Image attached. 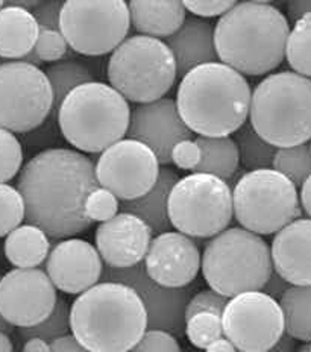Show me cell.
I'll list each match as a JSON object with an SVG mask.
<instances>
[{
    "mask_svg": "<svg viewBox=\"0 0 311 352\" xmlns=\"http://www.w3.org/2000/svg\"><path fill=\"white\" fill-rule=\"evenodd\" d=\"M99 187L96 166L84 153L64 148L36 153L20 170L17 190L23 196L26 222L49 239L64 240L90 228L85 201Z\"/></svg>",
    "mask_w": 311,
    "mask_h": 352,
    "instance_id": "cell-1",
    "label": "cell"
},
{
    "mask_svg": "<svg viewBox=\"0 0 311 352\" xmlns=\"http://www.w3.org/2000/svg\"><path fill=\"white\" fill-rule=\"evenodd\" d=\"M288 20L266 2H237L214 25L219 61L248 76L278 69L286 58Z\"/></svg>",
    "mask_w": 311,
    "mask_h": 352,
    "instance_id": "cell-2",
    "label": "cell"
},
{
    "mask_svg": "<svg viewBox=\"0 0 311 352\" xmlns=\"http://www.w3.org/2000/svg\"><path fill=\"white\" fill-rule=\"evenodd\" d=\"M253 90L242 73L224 63L190 70L176 90V107L199 137H229L249 119Z\"/></svg>",
    "mask_w": 311,
    "mask_h": 352,
    "instance_id": "cell-3",
    "label": "cell"
},
{
    "mask_svg": "<svg viewBox=\"0 0 311 352\" xmlns=\"http://www.w3.org/2000/svg\"><path fill=\"white\" fill-rule=\"evenodd\" d=\"M70 331L90 352H129L147 331V313L129 285L102 281L72 304Z\"/></svg>",
    "mask_w": 311,
    "mask_h": 352,
    "instance_id": "cell-4",
    "label": "cell"
},
{
    "mask_svg": "<svg viewBox=\"0 0 311 352\" xmlns=\"http://www.w3.org/2000/svg\"><path fill=\"white\" fill-rule=\"evenodd\" d=\"M129 120V102L98 80L75 88L56 116L63 137L81 153H102L123 140Z\"/></svg>",
    "mask_w": 311,
    "mask_h": 352,
    "instance_id": "cell-5",
    "label": "cell"
},
{
    "mask_svg": "<svg viewBox=\"0 0 311 352\" xmlns=\"http://www.w3.org/2000/svg\"><path fill=\"white\" fill-rule=\"evenodd\" d=\"M249 123L273 148L311 140V79L294 72L270 73L250 98Z\"/></svg>",
    "mask_w": 311,
    "mask_h": 352,
    "instance_id": "cell-6",
    "label": "cell"
},
{
    "mask_svg": "<svg viewBox=\"0 0 311 352\" xmlns=\"http://www.w3.org/2000/svg\"><path fill=\"white\" fill-rule=\"evenodd\" d=\"M201 269L210 289L226 298L261 292L273 272L270 246L261 236L233 226L205 245Z\"/></svg>",
    "mask_w": 311,
    "mask_h": 352,
    "instance_id": "cell-7",
    "label": "cell"
},
{
    "mask_svg": "<svg viewBox=\"0 0 311 352\" xmlns=\"http://www.w3.org/2000/svg\"><path fill=\"white\" fill-rule=\"evenodd\" d=\"M107 75L109 85L125 99L142 105L166 98L178 72L172 50L164 41L137 34L111 54Z\"/></svg>",
    "mask_w": 311,
    "mask_h": 352,
    "instance_id": "cell-8",
    "label": "cell"
},
{
    "mask_svg": "<svg viewBox=\"0 0 311 352\" xmlns=\"http://www.w3.org/2000/svg\"><path fill=\"white\" fill-rule=\"evenodd\" d=\"M234 217L257 236H272L301 216L298 188L273 168L250 170L233 188Z\"/></svg>",
    "mask_w": 311,
    "mask_h": 352,
    "instance_id": "cell-9",
    "label": "cell"
},
{
    "mask_svg": "<svg viewBox=\"0 0 311 352\" xmlns=\"http://www.w3.org/2000/svg\"><path fill=\"white\" fill-rule=\"evenodd\" d=\"M173 228L191 239H213L225 231L234 217L233 188L208 173L184 176L169 197Z\"/></svg>",
    "mask_w": 311,
    "mask_h": 352,
    "instance_id": "cell-10",
    "label": "cell"
},
{
    "mask_svg": "<svg viewBox=\"0 0 311 352\" xmlns=\"http://www.w3.org/2000/svg\"><path fill=\"white\" fill-rule=\"evenodd\" d=\"M129 6L125 0H67L59 31L69 47L85 56L113 54L128 38Z\"/></svg>",
    "mask_w": 311,
    "mask_h": 352,
    "instance_id": "cell-11",
    "label": "cell"
},
{
    "mask_svg": "<svg viewBox=\"0 0 311 352\" xmlns=\"http://www.w3.org/2000/svg\"><path fill=\"white\" fill-rule=\"evenodd\" d=\"M52 107L50 82L40 67L23 61L0 64V128L31 132L47 120Z\"/></svg>",
    "mask_w": 311,
    "mask_h": 352,
    "instance_id": "cell-12",
    "label": "cell"
},
{
    "mask_svg": "<svg viewBox=\"0 0 311 352\" xmlns=\"http://www.w3.org/2000/svg\"><path fill=\"white\" fill-rule=\"evenodd\" d=\"M224 336L242 352H269L286 333L284 314L277 299L264 292L229 298L222 314Z\"/></svg>",
    "mask_w": 311,
    "mask_h": 352,
    "instance_id": "cell-13",
    "label": "cell"
},
{
    "mask_svg": "<svg viewBox=\"0 0 311 352\" xmlns=\"http://www.w3.org/2000/svg\"><path fill=\"white\" fill-rule=\"evenodd\" d=\"M160 161L146 144L123 138L100 153L96 163L99 187L109 190L118 201H134L157 184Z\"/></svg>",
    "mask_w": 311,
    "mask_h": 352,
    "instance_id": "cell-14",
    "label": "cell"
},
{
    "mask_svg": "<svg viewBox=\"0 0 311 352\" xmlns=\"http://www.w3.org/2000/svg\"><path fill=\"white\" fill-rule=\"evenodd\" d=\"M58 293L44 270L12 269L0 280V314L17 328H31L54 311Z\"/></svg>",
    "mask_w": 311,
    "mask_h": 352,
    "instance_id": "cell-15",
    "label": "cell"
},
{
    "mask_svg": "<svg viewBox=\"0 0 311 352\" xmlns=\"http://www.w3.org/2000/svg\"><path fill=\"white\" fill-rule=\"evenodd\" d=\"M102 281L127 284L134 289L147 313V329H162L181 336L185 329V308L193 290L189 287L170 289L155 283L147 275L144 264L128 269L103 267Z\"/></svg>",
    "mask_w": 311,
    "mask_h": 352,
    "instance_id": "cell-16",
    "label": "cell"
},
{
    "mask_svg": "<svg viewBox=\"0 0 311 352\" xmlns=\"http://www.w3.org/2000/svg\"><path fill=\"white\" fill-rule=\"evenodd\" d=\"M127 135L146 144L157 155L160 164H170L175 146L190 140L193 132L181 119L175 99L162 98L132 109Z\"/></svg>",
    "mask_w": 311,
    "mask_h": 352,
    "instance_id": "cell-17",
    "label": "cell"
},
{
    "mask_svg": "<svg viewBox=\"0 0 311 352\" xmlns=\"http://www.w3.org/2000/svg\"><path fill=\"white\" fill-rule=\"evenodd\" d=\"M201 263L202 255L193 239L178 231H167L152 239L144 269L155 283L182 289L196 280Z\"/></svg>",
    "mask_w": 311,
    "mask_h": 352,
    "instance_id": "cell-18",
    "label": "cell"
},
{
    "mask_svg": "<svg viewBox=\"0 0 311 352\" xmlns=\"http://www.w3.org/2000/svg\"><path fill=\"white\" fill-rule=\"evenodd\" d=\"M103 261L96 246L83 239L59 240L46 261V274L56 290L81 295L102 280Z\"/></svg>",
    "mask_w": 311,
    "mask_h": 352,
    "instance_id": "cell-19",
    "label": "cell"
},
{
    "mask_svg": "<svg viewBox=\"0 0 311 352\" xmlns=\"http://www.w3.org/2000/svg\"><path fill=\"white\" fill-rule=\"evenodd\" d=\"M96 249L107 267L128 269L144 261L152 241V230L131 212H118L98 226Z\"/></svg>",
    "mask_w": 311,
    "mask_h": 352,
    "instance_id": "cell-20",
    "label": "cell"
},
{
    "mask_svg": "<svg viewBox=\"0 0 311 352\" xmlns=\"http://www.w3.org/2000/svg\"><path fill=\"white\" fill-rule=\"evenodd\" d=\"M273 272L292 285H311V219H296L272 240Z\"/></svg>",
    "mask_w": 311,
    "mask_h": 352,
    "instance_id": "cell-21",
    "label": "cell"
},
{
    "mask_svg": "<svg viewBox=\"0 0 311 352\" xmlns=\"http://www.w3.org/2000/svg\"><path fill=\"white\" fill-rule=\"evenodd\" d=\"M166 44L173 54L178 76L184 78L199 65L219 61L214 44V23L210 20L187 17L182 26L166 38Z\"/></svg>",
    "mask_w": 311,
    "mask_h": 352,
    "instance_id": "cell-22",
    "label": "cell"
},
{
    "mask_svg": "<svg viewBox=\"0 0 311 352\" xmlns=\"http://www.w3.org/2000/svg\"><path fill=\"white\" fill-rule=\"evenodd\" d=\"M131 23L140 35L169 38L187 19V11L178 0H132L128 3Z\"/></svg>",
    "mask_w": 311,
    "mask_h": 352,
    "instance_id": "cell-23",
    "label": "cell"
},
{
    "mask_svg": "<svg viewBox=\"0 0 311 352\" xmlns=\"http://www.w3.org/2000/svg\"><path fill=\"white\" fill-rule=\"evenodd\" d=\"M40 35L34 14L6 3L0 10V58L23 60L31 54Z\"/></svg>",
    "mask_w": 311,
    "mask_h": 352,
    "instance_id": "cell-24",
    "label": "cell"
},
{
    "mask_svg": "<svg viewBox=\"0 0 311 352\" xmlns=\"http://www.w3.org/2000/svg\"><path fill=\"white\" fill-rule=\"evenodd\" d=\"M180 179L181 178L176 172L161 168L157 184L138 199L122 202L120 210L144 220L155 234L170 231L172 223H170L169 217V197L172 193V188Z\"/></svg>",
    "mask_w": 311,
    "mask_h": 352,
    "instance_id": "cell-25",
    "label": "cell"
},
{
    "mask_svg": "<svg viewBox=\"0 0 311 352\" xmlns=\"http://www.w3.org/2000/svg\"><path fill=\"white\" fill-rule=\"evenodd\" d=\"M5 256L14 267L34 269L47 260L50 239L41 228L31 223L20 225L5 239Z\"/></svg>",
    "mask_w": 311,
    "mask_h": 352,
    "instance_id": "cell-26",
    "label": "cell"
},
{
    "mask_svg": "<svg viewBox=\"0 0 311 352\" xmlns=\"http://www.w3.org/2000/svg\"><path fill=\"white\" fill-rule=\"evenodd\" d=\"M196 144L201 149V163L196 173H208L229 181L239 170L240 157L234 138L231 137H197Z\"/></svg>",
    "mask_w": 311,
    "mask_h": 352,
    "instance_id": "cell-27",
    "label": "cell"
},
{
    "mask_svg": "<svg viewBox=\"0 0 311 352\" xmlns=\"http://www.w3.org/2000/svg\"><path fill=\"white\" fill-rule=\"evenodd\" d=\"M286 334L302 343L311 342V285H292L279 299Z\"/></svg>",
    "mask_w": 311,
    "mask_h": 352,
    "instance_id": "cell-28",
    "label": "cell"
},
{
    "mask_svg": "<svg viewBox=\"0 0 311 352\" xmlns=\"http://www.w3.org/2000/svg\"><path fill=\"white\" fill-rule=\"evenodd\" d=\"M50 82L52 94H54V107H52V117L58 116V109L64 99L75 90V88L94 82V76L90 69L78 61L65 60L47 65L44 70Z\"/></svg>",
    "mask_w": 311,
    "mask_h": 352,
    "instance_id": "cell-29",
    "label": "cell"
},
{
    "mask_svg": "<svg viewBox=\"0 0 311 352\" xmlns=\"http://www.w3.org/2000/svg\"><path fill=\"white\" fill-rule=\"evenodd\" d=\"M234 142L237 144V149H239L240 163L249 172L272 168L277 148H273L272 144L263 140L249 122L234 132Z\"/></svg>",
    "mask_w": 311,
    "mask_h": 352,
    "instance_id": "cell-30",
    "label": "cell"
},
{
    "mask_svg": "<svg viewBox=\"0 0 311 352\" xmlns=\"http://www.w3.org/2000/svg\"><path fill=\"white\" fill-rule=\"evenodd\" d=\"M286 58L294 73L311 79V16L293 25L287 38Z\"/></svg>",
    "mask_w": 311,
    "mask_h": 352,
    "instance_id": "cell-31",
    "label": "cell"
},
{
    "mask_svg": "<svg viewBox=\"0 0 311 352\" xmlns=\"http://www.w3.org/2000/svg\"><path fill=\"white\" fill-rule=\"evenodd\" d=\"M273 170L284 175L294 187H302L311 176V151L307 143L277 149L272 163Z\"/></svg>",
    "mask_w": 311,
    "mask_h": 352,
    "instance_id": "cell-32",
    "label": "cell"
},
{
    "mask_svg": "<svg viewBox=\"0 0 311 352\" xmlns=\"http://www.w3.org/2000/svg\"><path fill=\"white\" fill-rule=\"evenodd\" d=\"M70 331V305L64 298L58 296L56 305L50 316L41 322V324L31 328H20V336L23 339H31V337H40V339L52 343L59 337L67 336Z\"/></svg>",
    "mask_w": 311,
    "mask_h": 352,
    "instance_id": "cell-33",
    "label": "cell"
},
{
    "mask_svg": "<svg viewBox=\"0 0 311 352\" xmlns=\"http://www.w3.org/2000/svg\"><path fill=\"white\" fill-rule=\"evenodd\" d=\"M185 336L197 349H206L213 342L224 337L222 316L216 313L201 311L185 320Z\"/></svg>",
    "mask_w": 311,
    "mask_h": 352,
    "instance_id": "cell-34",
    "label": "cell"
},
{
    "mask_svg": "<svg viewBox=\"0 0 311 352\" xmlns=\"http://www.w3.org/2000/svg\"><path fill=\"white\" fill-rule=\"evenodd\" d=\"M26 219L23 196L16 187L0 184V237H6Z\"/></svg>",
    "mask_w": 311,
    "mask_h": 352,
    "instance_id": "cell-35",
    "label": "cell"
},
{
    "mask_svg": "<svg viewBox=\"0 0 311 352\" xmlns=\"http://www.w3.org/2000/svg\"><path fill=\"white\" fill-rule=\"evenodd\" d=\"M23 164V148L12 132L0 128V184L16 178Z\"/></svg>",
    "mask_w": 311,
    "mask_h": 352,
    "instance_id": "cell-36",
    "label": "cell"
},
{
    "mask_svg": "<svg viewBox=\"0 0 311 352\" xmlns=\"http://www.w3.org/2000/svg\"><path fill=\"white\" fill-rule=\"evenodd\" d=\"M118 210H120V202L117 196L103 187L94 188L85 201V214L93 223L107 222L118 214Z\"/></svg>",
    "mask_w": 311,
    "mask_h": 352,
    "instance_id": "cell-37",
    "label": "cell"
},
{
    "mask_svg": "<svg viewBox=\"0 0 311 352\" xmlns=\"http://www.w3.org/2000/svg\"><path fill=\"white\" fill-rule=\"evenodd\" d=\"M34 50L43 63L54 64L63 61V58L69 50V44L61 31H40Z\"/></svg>",
    "mask_w": 311,
    "mask_h": 352,
    "instance_id": "cell-38",
    "label": "cell"
},
{
    "mask_svg": "<svg viewBox=\"0 0 311 352\" xmlns=\"http://www.w3.org/2000/svg\"><path fill=\"white\" fill-rule=\"evenodd\" d=\"M228 300H229V298L220 295V293L214 292L213 289L197 292L196 295L190 298L187 308H185V320L201 311L216 313V314H219V316H222V314H224L225 307L228 304Z\"/></svg>",
    "mask_w": 311,
    "mask_h": 352,
    "instance_id": "cell-39",
    "label": "cell"
},
{
    "mask_svg": "<svg viewBox=\"0 0 311 352\" xmlns=\"http://www.w3.org/2000/svg\"><path fill=\"white\" fill-rule=\"evenodd\" d=\"M129 352H181L176 337L162 329H147Z\"/></svg>",
    "mask_w": 311,
    "mask_h": 352,
    "instance_id": "cell-40",
    "label": "cell"
},
{
    "mask_svg": "<svg viewBox=\"0 0 311 352\" xmlns=\"http://www.w3.org/2000/svg\"><path fill=\"white\" fill-rule=\"evenodd\" d=\"M187 12H191L199 19L222 17L237 3L234 0H193V2H182Z\"/></svg>",
    "mask_w": 311,
    "mask_h": 352,
    "instance_id": "cell-41",
    "label": "cell"
},
{
    "mask_svg": "<svg viewBox=\"0 0 311 352\" xmlns=\"http://www.w3.org/2000/svg\"><path fill=\"white\" fill-rule=\"evenodd\" d=\"M172 163L181 170H196L201 163V149L193 138L178 143L172 151Z\"/></svg>",
    "mask_w": 311,
    "mask_h": 352,
    "instance_id": "cell-42",
    "label": "cell"
},
{
    "mask_svg": "<svg viewBox=\"0 0 311 352\" xmlns=\"http://www.w3.org/2000/svg\"><path fill=\"white\" fill-rule=\"evenodd\" d=\"M64 2L50 0V2H40V5L32 11L40 31H59V19H61Z\"/></svg>",
    "mask_w": 311,
    "mask_h": 352,
    "instance_id": "cell-43",
    "label": "cell"
},
{
    "mask_svg": "<svg viewBox=\"0 0 311 352\" xmlns=\"http://www.w3.org/2000/svg\"><path fill=\"white\" fill-rule=\"evenodd\" d=\"M290 287H292V284H288L284 278H281L277 272H272L270 278L268 280V283H266L261 292H264L266 295H269L270 298L278 300Z\"/></svg>",
    "mask_w": 311,
    "mask_h": 352,
    "instance_id": "cell-44",
    "label": "cell"
},
{
    "mask_svg": "<svg viewBox=\"0 0 311 352\" xmlns=\"http://www.w3.org/2000/svg\"><path fill=\"white\" fill-rule=\"evenodd\" d=\"M287 16L290 23H298L303 17L311 16V0H293L287 3Z\"/></svg>",
    "mask_w": 311,
    "mask_h": 352,
    "instance_id": "cell-45",
    "label": "cell"
},
{
    "mask_svg": "<svg viewBox=\"0 0 311 352\" xmlns=\"http://www.w3.org/2000/svg\"><path fill=\"white\" fill-rule=\"evenodd\" d=\"M50 352H90L81 344L72 334L63 336L50 343Z\"/></svg>",
    "mask_w": 311,
    "mask_h": 352,
    "instance_id": "cell-46",
    "label": "cell"
},
{
    "mask_svg": "<svg viewBox=\"0 0 311 352\" xmlns=\"http://www.w3.org/2000/svg\"><path fill=\"white\" fill-rule=\"evenodd\" d=\"M299 204L303 212L311 219V176L303 182L299 193Z\"/></svg>",
    "mask_w": 311,
    "mask_h": 352,
    "instance_id": "cell-47",
    "label": "cell"
},
{
    "mask_svg": "<svg viewBox=\"0 0 311 352\" xmlns=\"http://www.w3.org/2000/svg\"><path fill=\"white\" fill-rule=\"evenodd\" d=\"M23 352H50V343L40 337H31V339H26Z\"/></svg>",
    "mask_w": 311,
    "mask_h": 352,
    "instance_id": "cell-48",
    "label": "cell"
},
{
    "mask_svg": "<svg viewBox=\"0 0 311 352\" xmlns=\"http://www.w3.org/2000/svg\"><path fill=\"white\" fill-rule=\"evenodd\" d=\"M296 351V340L288 334H283L281 339L273 344L269 352H294Z\"/></svg>",
    "mask_w": 311,
    "mask_h": 352,
    "instance_id": "cell-49",
    "label": "cell"
},
{
    "mask_svg": "<svg viewBox=\"0 0 311 352\" xmlns=\"http://www.w3.org/2000/svg\"><path fill=\"white\" fill-rule=\"evenodd\" d=\"M205 352H237V348L224 336L216 342H213L210 346L205 349Z\"/></svg>",
    "mask_w": 311,
    "mask_h": 352,
    "instance_id": "cell-50",
    "label": "cell"
},
{
    "mask_svg": "<svg viewBox=\"0 0 311 352\" xmlns=\"http://www.w3.org/2000/svg\"><path fill=\"white\" fill-rule=\"evenodd\" d=\"M11 5L20 6V8L32 12L36 8V6L40 5V0H14V2H11Z\"/></svg>",
    "mask_w": 311,
    "mask_h": 352,
    "instance_id": "cell-51",
    "label": "cell"
},
{
    "mask_svg": "<svg viewBox=\"0 0 311 352\" xmlns=\"http://www.w3.org/2000/svg\"><path fill=\"white\" fill-rule=\"evenodd\" d=\"M14 351V344L11 342V337L0 331V352H12Z\"/></svg>",
    "mask_w": 311,
    "mask_h": 352,
    "instance_id": "cell-52",
    "label": "cell"
},
{
    "mask_svg": "<svg viewBox=\"0 0 311 352\" xmlns=\"http://www.w3.org/2000/svg\"><path fill=\"white\" fill-rule=\"evenodd\" d=\"M21 61H23V63H28V64H31V65H35V67H40V65L43 64V61L40 60L39 55L35 54V50H32L31 54H28V55H26Z\"/></svg>",
    "mask_w": 311,
    "mask_h": 352,
    "instance_id": "cell-53",
    "label": "cell"
},
{
    "mask_svg": "<svg viewBox=\"0 0 311 352\" xmlns=\"http://www.w3.org/2000/svg\"><path fill=\"white\" fill-rule=\"evenodd\" d=\"M0 280H2V275H0ZM12 329H14V327L11 324H8V322L2 318V314H0V331L10 334V333H12Z\"/></svg>",
    "mask_w": 311,
    "mask_h": 352,
    "instance_id": "cell-54",
    "label": "cell"
},
{
    "mask_svg": "<svg viewBox=\"0 0 311 352\" xmlns=\"http://www.w3.org/2000/svg\"><path fill=\"white\" fill-rule=\"evenodd\" d=\"M3 6H5V3L2 2V0H0V10H2V8H3Z\"/></svg>",
    "mask_w": 311,
    "mask_h": 352,
    "instance_id": "cell-55",
    "label": "cell"
},
{
    "mask_svg": "<svg viewBox=\"0 0 311 352\" xmlns=\"http://www.w3.org/2000/svg\"><path fill=\"white\" fill-rule=\"evenodd\" d=\"M308 146H310V151H311V140H310V144H308Z\"/></svg>",
    "mask_w": 311,
    "mask_h": 352,
    "instance_id": "cell-56",
    "label": "cell"
},
{
    "mask_svg": "<svg viewBox=\"0 0 311 352\" xmlns=\"http://www.w3.org/2000/svg\"><path fill=\"white\" fill-rule=\"evenodd\" d=\"M310 352H311V342H310Z\"/></svg>",
    "mask_w": 311,
    "mask_h": 352,
    "instance_id": "cell-57",
    "label": "cell"
}]
</instances>
